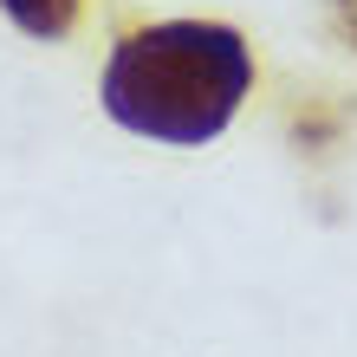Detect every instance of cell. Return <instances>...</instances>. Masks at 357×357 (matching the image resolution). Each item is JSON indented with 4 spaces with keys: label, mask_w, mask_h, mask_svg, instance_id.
Listing matches in <instances>:
<instances>
[{
    "label": "cell",
    "mask_w": 357,
    "mask_h": 357,
    "mask_svg": "<svg viewBox=\"0 0 357 357\" xmlns=\"http://www.w3.org/2000/svg\"><path fill=\"white\" fill-rule=\"evenodd\" d=\"M0 7H7V20H13L20 33H33V39H66L85 0H0Z\"/></svg>",
    "instance_id": "2"
},
{
    "label": "cell",
    "mask_w": 357,
    "mask_h": 357,
    "mask_svg": "<svg viewBox=\"0 0 357 357\" xmlns=\"http://www.w3.org/2000/svg\"><path fill=\"white\" fill-rule=\"evenodd\" d=\"M247 91H254V52L234 26L215 20H162L123 33L104 66V111L156 143L221 137Z\"/></svg>",
    "instance_id": "1"
}]
</instances>
